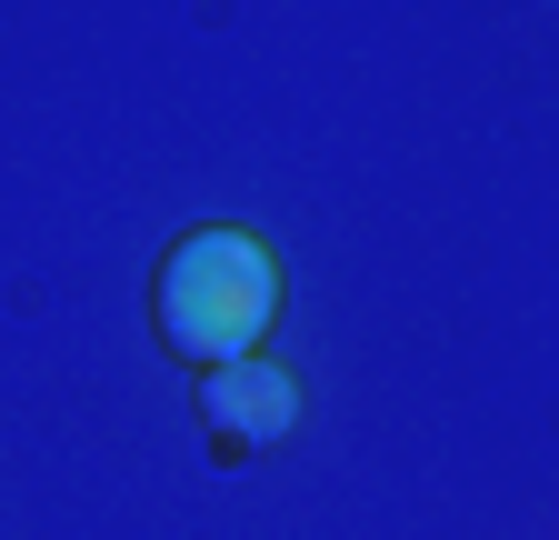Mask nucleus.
Wrapping results in <instances>:
<instances>
[{
    "instance_id": "1",
    "label": "nucleus",
    "mask_w": 559,
    "mask_h": 540,
    "mask_svg": "<svg viewBox=\"0 0 559 540\" xmlns=\"http://www.w3.org/2000/svg\"><path fill=\"white\" fill-rule=\"evenodd\" d=\"M151 330L180 371H221L270 351L280 330V250L240 221H200L151 270Z\"/></svg>"
},
{
    "instance_id": "2",
    "label": "nucleus",
    "mask_w": 559,
    "mask_h": 540,
    "mask_svg": "<svg viewBox=\"0 0 559 540\" xmlns=\"http://www.w3.org/2000/svg\"><path fill=\"white\" fill-rule=\"evenodd\" d=\"M200 431H210L221 460H260V450H280V441L300 431V380L280 371L270 351L200 371Z\"/></svg>"
}]
</instances>
